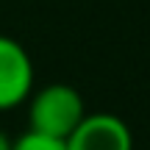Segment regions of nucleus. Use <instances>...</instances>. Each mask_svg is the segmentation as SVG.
Wrapping results in <instances>:
<instances>
[{"instance_id": "obj_4", "label": "nucleus", "mask_w": 150, "mask_h": 150, "mask_svg": "<svg viewBox=\"0 0 150 150\" xmlns=\"http://www.w3.org/2000/svg\"><path fill=\"white\" fill-rule=\"evenodd\" d=\"M11 150H67V139L47 136V134H39V131L28 128L22 136H17L11 142Z\"/></svg>"}, {"instance_id": "obj_3", "label": "nucleus", "mask_w": 150, "mask_h": 150, "mask_svg": "<svg viewBox=\"0 0 150 150\" xmlns=\"http://www.w3.org/2000/svg\"><path fill=\"white\" fill-rule=\"evenodd\" d=\"M67 150H134V134L117 114H86L67 136Z\"/></svg>"}, {"instance_id": "obj_2", "label": "nucleus", "mask_w": 150, "mask_h": 150, "mask_svg": "<svg viewBox=\"0 0 150 150\" xmlns=\"http://www.w3.org/2000/svg\"><path fill=\"white\" fill-rule=\"evenodd\" d=\"M33 61L17 39L0 33V111H8L31 97Z\"/></svg>"}, {"instance_id": "obj_1", "label": "nucleus", "mask_w": 150, "mask_h": 150, "mask_svg": "<svg viewBox=\"0 0 150 150\" xmlns=\"http://www.w3.org/2000/svg\"><path fill=\"white\" fill-rule=\"evenodd\" d=\"M86 117V103L70 83H47L28 97V128L67 139Z\"/></svg>"}, {"instance_id": "obj_5", "label": "nucleus", "mask_w": 150, "mask_h": 150, "mask_svg": "<svg viewBox=\"0 0 150 150\" xmlns=\"http://www.w3.org/2000/svg\"><path fill=\"white\" fill-rule=\"evenodd\" d=\"M0 150H11V139L3 134V131H0Z\"/></svg>"}]
</instances>
